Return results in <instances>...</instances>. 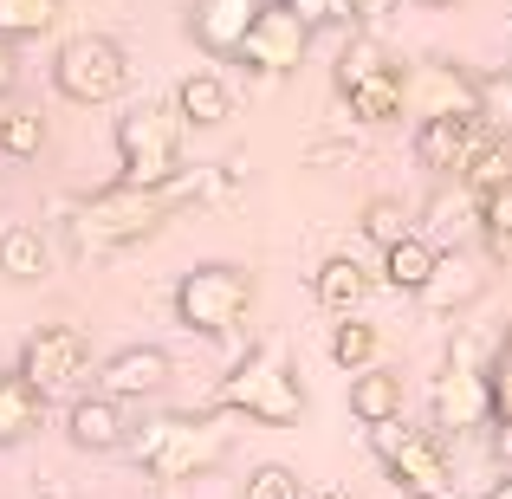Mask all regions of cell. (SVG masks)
I'll use <instances>...</instances> for the list:
<instances>
[{
    "label": "cell",
    "mask_w": 512,
    "mask_h": 499,
    "mask_svg": "<svg viewBox=\"0 0 512 499\" xmlns=\"http://www.w3.org/2000/svg\"><path fill=\"white\" fill-rule=\"evenodd\" d=\"M201 182H208L201 169H182L169 188H130V182H111V188H98V195L78 201L65 227H72L78 253H124V247H137V240H150L163 221H175V214H182L188 201L201 195Z\"/></svg>",
    "instance_id": "obj_1"
},
{
    "label": "cell",
    "mask_w": 512,
    "mask_h": 499,
    "mask_svg": "<svg viewBox=\"0 0 512 499\" xmlns=\"http://www.w3.org/2000/svg\"><path fill=\"white\" fill-rule=\"evenodd\" d=\"M227 448H234V435H227L214 415H156V422L130 428V441H124V454L150 480H163V487L201 480L208 467L227 461Z\"/></svg>",
    "instance_id": "obj_2"
},
{
    "label": "cell",
    "mask_w": 512,
    "mask_h": 499,
    "mask_svg": "<svg viewBox=\"0 0 512 499\" xmlns=\"http://www.w3.org/2000/svg\"><path fill=\"white\" fill-rule=\"evenodd\" d=\"M214 402H221L227 415L260 422V428H292L305 415V383H299V370H292L286 344H260L221 376Z\"/></svg>",
    "instance_id": "obj_3"
},
{
    "label": "cell",
    "mask_w": 512,
    "mask_h": 499,
    "mask_svg": "<svg viewBox=\"0 0 512 499\" xmlns=\"http://www.w3.org/2000/svg\"><path fill=\"white\" fill-rule=\"evenodd\" d=\"M182 111L175 104H130L117 117V182L130 188H169L182 175Z\"/></svg>",
    "instance_id": "obj_4"
},
{
    "label": "cell",
    "mask_w": 512,
    "mask_h": 499,
    "mask_svg": "<svg viewBox=\"0 0 512 499\" xmlns=\"http://www.w3.org/2000/svg\"><path fill=\"white\" fill-rule=\"evenodd\" d=\"M253 312V273L234 260H208L175 279V325L195 337H234Z\"/></svg>",
    "instance_id": "obj_5"
},
{
    "label": "cell",
    "mask_w": 512,
    "mask_h": 499,
    "mask_svg": "<svg viewBox=\"0 0 512 499\" xmlns=\"http://www.w3.org/2000/svg\"><path fill=\"white\" fill-rule=\"evenodd\" d=\"M370 448H376V461H383L396 493H409V499H448L454 493V461H448V441L435 428L383 422V428H370Z\"/></svg>",
    "instance_id": "obj_6"
},
{
    "label": "cell",
    "mask_w": 512,
    "mask_h": 499,
    "mask_svg": "<svg viewBox=\"0 0 512 499\" xmlns=\"http://www.w3.org/2000/svg\"><path fill=\"white\" fill-rule=\"evenodd\" d=\"M130 85V59L117 39L104 33H78L59 46V59H52V91L72 104H117Z\"/></svg>",
    "instance_id": "obj_7"
},
{
    "label": "cell",
    "mask_w": 512,
    "mask_h": 499,
    "mask_svg": "<svg viewBox=\"0 0 512 499\" xmlns=\"http://www.w3.org/2000/svg\"><path fill=\"white\" fill-rule=\"evenodd\" d=\"M305 52H312V26H305L299 13H286L279 0H260V13H253V26H247L234 59L253 65L260 78H286V72L305 65Z\"/></svg>",
    "instance_id": "obj_8"
},
{
    "label": "cell",
    "mask_w": 512,
    "mask_h": 499,
    "mask_svg": "<svg viewBox=\"0 0 512 499\" xmlns=\"http://www.w3.org/2000/svg\"><path fill=\"white\" fill-rule=\"evenodd\" d=\"M402 91H409L415 124L422 117H480V78L461 72L454 59H422L402 72Z\"/></svg>",
    "instance_id": "obj_9"
},
{
    "label": "cell",
    "mask_w": 512,
    "mask_h": 499,
    "mask_svg": "<svg viewBox=\"0 0 512 499\" xmlns=\"http://www.w3.org/2000/svg\"><path fill=\"white\" fill-rule=\"evenodd\" d=\"M85 363H91V344H85L78 325H39L20 344V376L39 389V396H59L65 383H78Z\"/></svg>",
    "instance_id": "obj_10"
},
{
    "label": "cell",
    "mask_w": 512,
    "mask_h": 499,
    "mask_svg": "<svg viewBox=\"0 0 512 499\" xmlns=\"http://www.w3.org/2000/svg\"><path fill=\"white\" fill-rule=\"evenodd\" d=\"M487 363L454 357L435 376V428L441 435H467V428H487Z\"/></svg>",
    "instance_id": "obj_11"
},
{
    "label": "cell",
    "mask_w": 512,
    "mask_h": 499,
    "mask_svg": "<svg viewBox=\"0 0 512 499\" xmlns=\"http://www.w3.org/2000/svg\"><path fill=\"white\" fill-rule=\"evenodd\" d=\"M169 376H175V357L163 344H130V350H117V357L104 363L98 389L117 396V402H150V396L169 389Z\"/></svg>",
    "instance_id": "obj_12"
},
{
    "label": "cell",
    "mask_w": 512,
    "mask_h": 499,
    "mask_svg": "<svg viewBox=\"0 0 512 499\" xmlns=\"http://www.w3.org/2000/svg\"><path fill=\"white\" fill-rule=\"evenodd\" d=\"M480 117H422L415 124V163L428 175H461L467 156H474Z\"/></svg>",
    "instance_id": "obj_13"
},
{
    "label": "cell",
    "mask_w": 512,
    "mask_h": 499,
    "mask_svg": "<svg viewBox=\"0 0 512 499\" xmlns=\"http://www.w3.org/2000/svg\"><path fill=\"white\" fill-rule=\"evenodd\" d=\"M65 435H72V448H85V454H117L130 441V422H124V402L117 396H78L72 402V415H65Z\"/></svg>",
    "instance_id": "obj_14"
},
{
    "label": "cell",
    "mask_w": 512,
    "mask_h": 499,
    "mask_svg": "<svg viewBox=\"0 0 512 499\" xmlns=\"http://www.w3.org/2000/svg\"><path fill=\"white\" fill-rule=\"evenodd\" d=\"M253 13H260V0H195V13H188V33H195L201 52H214V59H234L240 39H247Z\"/></svg>",
    "instance_id": "obj_15"
},
{
    "label": "cell",
    "mask_w": 512,
    "mask_h": 499,
    "mask_svg": "<svg viewBox=\"0 0 512 499\" xmlns=\"http://www.w3.org/2000/svg\"><path fill=\"white\" fill-rule=\"evenodd\" d=\"M370 266L363 260H350V253H331L325 266H318L312 273V292H318V305H325V312H338V318H357V305L370 299Z\"/></svg>",
    "instance_id": "obj_16"
},
{
    "label": "cell",
    "mask_w": 512,
    "mask_h": 499,
    "mask_svg": "<svg viewBox=\"0 0 512 499\" xmlns=\"http://www.w3.org/2000/svg\"><path fill=\"white\" fill-rule=\"evenodd\" d=\"M435 260H441V247L428 234H409V240H396V247L383 253V266H376V279H383L389 292H409V299H422L428 292V279H435Z\"/></svg>",
    "instance_id": "obj_17"
},
{
    "label": "cell",
    "mask_w": 512,
    "mask_h": 499,
    "mask_svg": "<svg viewBox=\"0 0 512 499\" xmlns=\"http://www.w3.org/2000/svg\"><path fill=\"white\" fill-rule=\"evenodd\" d=\"M467 195H493V188H512V130H493L487 117H480V137H474V156H467L461 169Z\"/></svg>",
    "instance_id": "obj_18"
},
{
    "label": "cell",
    "mask_w": 512,
    "mask_h": 499,
    "mask_svg": "<svg viewBox=\"0 0 512 499\" xmlns=\"http://www.w3.org/2000/svg\"><path fill=\"white\" fill-rule=\"evenodd\" d=\"M175 111L195 130H221L227 117H234V91H227L221 72H188L182 85H175Z\"/></svg>",
    "instance_id": "obj_19"
},
{
    "label": "cell",
    "mask_w": 512,
    "mask_h": 499,
    "mask_svg": "<svg viewBox=\"0 0 512 499\" xmlns=\"http://www.w3.org/2000/svg\"><path fill=\"white\" fill-rule=\"evenodd\" d=\"M344 104H350V117H357V124H396V117L409 111V91H402V65L357 78V85L344 91Z\"/></svg>",
    "instance_id": "obj_20"
},
{
    "label": "cell",
    "mask_w": 512,
    "mask_h": 499,
    "mask_svg": "<svg viewBox=\"0 0 512 499\" xmlns=\"http://www.w3.org/2000/svg\"><path fill=\"white\" fill-rule=\"evenodd\" d=\"M350 415L363 428H383V422H402V376L396 370H357L350 376Z\"/></svg>",
    "instance_id": "obj_21"
},
{
    "label": "cell",
    "mask_w": 512,
    "mask_h": 499,
    "mask_svg": "<svg viewBox=\"0 0 512 499\" xmlns=\"http://www.w3.org/2000/svg\"><path fill=\"white\" fill-rule=\"evenodd\" d=\"M39 422H46V396H39L20 370H0V448L26 441Z\"/></svg>",
    "instance_id": "obj_22"
},
{
    "label": "cell",
    "mask_w": 512,
    "mask_h": 499,
    "mask_svg": "<svg viewBox=\"0 0 512 499\" xmlns=\"http://www.w3.org/2000/svg\"><path fill=\"white\" fill-rule=\"evenodd\" d=\"M0 273L13 279V286H39V279L52 273V247L39 227H7L0 234Z\"/></svg>",
    "instance_id": "obj_23"
},
{
    "label": "cell",
    "mask_w": 512,
    "mask_h": 499,
    "mask_svg": "<svg viewBox=\"0 0 512 499\" xmlns=\"http://www.w3.org/2000/svg\"><path fill=\"white\" fill-rule=\"evenodd\" d=\"M480 286H487V279H480V266L467 260V253H441V260H435V279H428L422 299L435 305V312H454V305H474Z\"/></svg>",
    "instance_id": "obj_24"
},
{
    "label": "cell",
    "mask_w": 512,
    "mask_h": 499,
    "mask_svg": "<svg viewBox=\"0 0 512 499\" xmlns=\"http://www.w3.org/2000/svg\"><path fill=\"white\" fill-rule=\"evenodd\" d=\"M376 350H383V337H376L370 318H344V325H331V363H338L344 376L376 370Z\"/></svg>",
    "instance_id": "obj_25"
},
{
    "label": "cell",
    "mask_w": 512,
    "mask_h": 499,
    "mask_svg": "<svg viewBox=\"0 0 512 499\" xmlns=\"http://www.w3.org/2000/svg\"><path fill=\"white\" fill-rule=\"evenodd\" d=\"M59 13H65V0H0V39H39V33H52L59 26Z\"/></svg>",
    "instance_id": "obj_26"
},
{
    "label": "cell",
    "mask_w": 512,
    "mask_h": 499,
    "mask_svg": "<svg viewBox=\"0 0 512 499\" xmlns=\"http://www.w3.org/2000/svg\"><path fill=\"white\" fill-rule=\"evenodd\" d=\"M363 234H370L376 247L389 253L396 240H409V234H415V221H409V208H402L396 195H370V201H363Z\"/></svg>",
    "instance_id": "obj_27"
},
{
    "label": "cell",
    "mask_w": 512,
    "mask_h": 499,
    "mask_svg": "<svg viewBox=\"0 0 512 499\" xmlns=\"http://www.w3.org/2000/svg\"><path fill=\"white\" fill-rule=\"evenodd\" d=\"M39 150H46V117H39V111H7V117H0V156L33 163Z\"/></svg>",
    "instance_id": "obj_28"
},
{
    "label": "cell",
    "mask_w": 512,
    "mask_h": 499,
    "mask_svg": "<svg viewBox=\"0 0 512 499\" xmlns=\"http://www.w3.org/2000/svg\"><path fill=\"white\" fill-rule=\"evenodd\" d=\"M389 46H376L370 33H350V46L338 52V91H350L357 85V78H370V72H389Z\"/></svg>",
    "instance_id": "obj_29"
},
{
    "label": "cell",
    "mask_w": 512,
    "mask_h": 499,
    "mask_svg": "<svg viewBox=\"0 0 512 499\" xmlns=\"http://www.w3.org/2000/svg\"><path fill=\"white\" fill-rule=\"evenodd\" d=\"M487 415H493V428L512 435V344H500L487 357Z\"/></svg>",
    "instance_id": "obj_30"
},
{
    "label": "cell",
    "mask_w": 512,
    "mask_h": 499,
    "mask_svg": "<svg viewBox=\"0 0 512 499\" xmlns=\"http://www.w3.org/2000/svg\"><path fill=\"white\" fill-rule=\"evenodd\" d=\"M240 499H305V480L292 474L286 461H260L247 474V493H240Z\"/></svg>",
    "instance_id": "obj_31"
},
{
    "label": "cell",
    "mask_w": 512,
    "mask_h": 499,
    "mask_svg": "<svg viewBox=\"0 0 512 499\" xmlns=\"http://www.w3.org/2000/svg\"><path fill=\"white\" fill-rule=\"evenodd\" d=\"M480 117L493 130H512V72H480Z\"/></svg>",
    "instance_id": "obj_32"
},
{
    "label": "cell",
    "mask_w": 512,
    "mask_h": 499,
    "mask_svg": "<svg viewBox=\"0 0 512 499\" xmlns=\"http://www.w3.org/2000/svg\"><path fill=\"white\" fill-rule=\"evenodd\" d=\"M480 234H487L493 247H506V240H512V188L480 195Z\"/></svg>",
    "instance_id": "obj_33"
},
{
    "label": "cell",
    "mask_w": 512,
    "mask_h": 499,
    "mask_svg": "<svg viewBox=\"0 0 512 499\" xmlns=\"http://www.w3.org/2000/svg\"><path fill=\"white\" fill-rule=\"evenodd\" d=\"M279 7L299 13V20L312 26V33H318V26H331V0H279Z\"/></svg>",
    "instance_id": "obj_34"
},
{
    "label": "cell",
    "mask_w": 512,
    "mask_h": 499,
    "mask_svg": "<svg viewBox=\"0 0 512 499\" xmlns=\"http://www.w3.org/2000/svg\"><path fill=\"white\" fill-rule=\"evenodd\" d=\"M13 85H20V46H13V39H0V98H7Z\"/></svg>",
    "instance_id": "obj_35"
},
{
    "label": "cell",
    "mask_w": 512,
    "mask_h": 499,
    "mask_svg": "<svg viewBox=\"0 0 512 499\" xmlns=\"http://www.w3.org/2000/svg\"><path fill=\"white\" fill-rule=\"evenodd\" d=\"M454 499V493H448ZM474 499H512V474H500V480H487V487H480Z\"/></svg>",
    "instance_id": "obj_36"
},
{
    "label": "cell",
    "mask_w": 512,
    "mask_h": 499,
    "mask_svg": "<svg viewBox=\"0 0 512 499\" xmlns=\"http://www.w3.org/2000/svg\"><path fill=\"white\" fill-rule=\"evenodd\" d=\"M415 7H435V13H454L461 0H415Z\"/></svg>",
    "instance_id": "obj_37"
},
{
    "label": "cell",
    "mask_w": 512,
    "mask_h": 499,
    "mask_svg": "<svg viewBox=\"0 0 512 499\" xmlns=\"http://www.w3.org/2000/svg\"><path fill=\"white\" fill-rule=\"evenodd\" d=\"M312 499H344V493H312Z\"/></svg>",
    "instance_id": "obj_38"
},
{
    "label": "cell",
    "mask_w": 512,
    "mask_h": 499,
    "mask_svg": "<svg viewBox=\"0 0 512 499\" xmlns=\"http://www.w3.org/2000/svg\"><path fill=\"white\" fill-rule=\"evenodd\" d=\"M506 344H512V331H506Z\"/></svg>",
    "instance_id": "obj_39"
}]
</instances>
